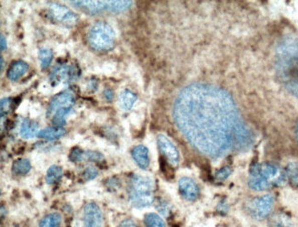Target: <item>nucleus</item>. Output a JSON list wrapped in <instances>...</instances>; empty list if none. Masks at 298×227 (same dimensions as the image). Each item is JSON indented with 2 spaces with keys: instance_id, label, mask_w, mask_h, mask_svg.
Returning a JSON list of instances; mask_svg holds the SVG:
<instances>
[{
  "instance_id": "30",
  "label": "nucleus",
  "mask_w": 298,
  "mask_h": 227,
  "mask_svg": "<svg viewBox=\"0 0 298 227\" xmlns=\"http://www.w3.org/2000/svg\"><path fill=\"white\" fill-rule=\"evenodd\" d=\"M11 106V98H4L1 100V117H4V115L10 110Z\"/></svg>"
},
{
  "instance_id": "1",
  "label": "nucleus",
  "mask_w": 298,
  "mask_h": 227,
  "mask_svg": "<svg viewBox=\"0 0 298 227\" xmlns=\"http://www.w3.org/2000/svg\"><path fill=\"white\" fill-rule=\"evenodd\" d=\"M173 116L192 147L209 158L242 150L252 142L231 95L215 85H187L176 97Z\"/></svg>"
},
{
  "instance_id": "19",
  "label": "nucleus",
  "mask_w": 298,
  "mask_h": 227,
  "mask_svg": "<svg viewBox=\"0 0 298 227\" xmlns=\"http://www.w3.org/2000/svg\"><path fill=\"white\" fill-rule=\"evenodd\" d=\"M32 169L31 162L26 159H17L13 163L12 170L16 175H25Z\"/></svg>"
},
{
  "instance_id": "7",
  "label": "nucleus",
  "mask_w": 298,
  "mask_h": 227,
  "mask_svg": "<svg viewBox=\"0 0 298 227\" xmlns=\"http://www.w3.org/2000/svg\"><path fill=\"white\" fill-rule=\"evenodd\" d=\"M72 5L76 6L86 13L94 15L102 11L123 12L132 6V1H73Z\"/></svg>"
},
{
  "instance_id": "3",
  "label": "nucleus",
  "mask_w": 298,
  "mask_h": 227,
  "mask_svg": "<svg viewBox=\"0 0 298 227\" xmlns=\"http://www.w3.org/2000/svg\"><path fill=\"white\" fill-rule=\"evenodd\" d=\"M287 180L285 170L275 164H254L250 170L248 184L254 190H265L271 186L281 185Z\"/></svg>"
},
{
  "instance_id": "15",
  "label": "nucleus",
  "mask_w": 298,
  "mask_h": 227,
  "mask_svg": "<svg viewBox=\"0 0 298 227\" xmlns=\"http://www.w3.org/2000/svg\"><path fill=\"white\" fill-rule=\"evenodd\" d=\"M39 126L37 123L32 119H25L22 122L21 127V135L24 138H32L39 135Z\"/></svg>"
},
{
  "instance_id": "12",
  "label": "nucleus",
  "mask_w": 298,
  "mask_h": 227,
  "mask_svg": "<svg viewBox=\"0 0 298 227\" xmlns=\"http://www.w3.org/2000/svg\"><path fill=\"white\" fill-rule=\"evenodd\" d=\"M103 217L100 208L95 202H89L84 209V227H102Z\"/></svg>"
},
{
  "instance_id": "25",
  "label": "nucleus",
  "mask_w": 298,
  "mask_h": 227,
  "mask_svg": "<svg viewBox=\"0 0 298 227\" xmlns=\"http://www.w3.org/2000/svg\"><path fill=\"white\" fill-rule=\"evenodd\" d=\"M85 152L79 148H74L70 152L69 159L73 162H79L84 159Z\"/></svg>"
},
{
  "instance_id": "33",
  "label": "nucleus",
  "mask_w": 298,
  "mask_h": 227,
  "mask_svg": "<svg viewBox=\"0 0 298 227\" xmlns=\"http://www.w3.org/2000/svg\"><path fill=\"white\" fill-rule=\"evenodd\" d=\"M7 47V43H6V39L3 35H1V51L5 50Z\"/></svg>"
},
{
  "instance_id": "10",
  "label": "nucleus",
  "mask_w": 298,
  "mask_h": 227,
  "mask_svg": "<svg viewBox=\"0 0 298 227\" xmlns=\"http://www.w3.org/2000/svg\"><path fill=\"white\" fill-rule=\"evenodd\" d=\"M78 77V71L72 65L62 64L52 71L50 75L51 83L54 85L59 84H71Z\"/></svg>"
},
{
  "instance_id": "28",
  "label": "nucleus",
  "mask_w": 298,
  "mask_h": 227,
  "mask_svg": "<svg viewBox=\"0 0 298 227\" xmlns=\"http://www.w3.org/2000/svg\"><path fill=\"white\" fill-rule=\"evenodd\" d=\"M88 159L90 161H102L104 159V156L102 155L100 152H97V151H92V150H88L85 152V156H84V159Z\"/></svg>"
},
{
  "instance_id": "26",
  "label": "nucleus",
  "mask_w": 298,
  "mask_h": 227,
  "mask_svg": "<svg viewBox=\"0 0 298 227\" xmlns=\"http://www.w3.org/2000/svg\"><path fill=\"white\" fill-rule=\"evenodd\" d=\"M231 172H232V169L230 167H224L222 169L217 171V173L215 175V178L218 181H222V180H226L227 178H229Z\"/></svg>"
},
{
  "instance_id": "11",
  "label": "nucleus",
  "mask_w": 298,
  "mask_h": 227,
  "mask_svg": "<svg viewBox=\"0 0 298 227\" xmlns=\"http://www.w3.org/2000/svg\"><path fill=\"white\" fill-rule=\"evenodd\" d=\"M157 144L161 153L165 156L166 160L172 166L176 167L180 161V155L178 149L174 145V143L172 142L170 139L165 135H159L157 137Z\"/></svg>"
},
{
  "instance_id": "8",
  "label": "nucleus",
  "mask_w": 298,
  "mask_h": 227,
  "mask_svg": "<svg viewBox=\"0 0 298 227\" xmlns=\"http://www.w3.org/2000/svg\"><path fill=\"white\" fill-rule=\"evenodd\" d=\"M49 16L54 22L64 24L65 26H74L78 22V16L67 7L59 3L51 2L48 4Z\"/></svg>"
},
{
  "instance_id": "16",
  "label": "nucleus",
  "mask_w": 298,
  "mask_h": 227,
  "mask_svg": "<svg viewBox=\"0 0 298 227\" xmlns=\"http://www.w3.org/2000/svg\"><path fill=\"white\" fill-rule=\"evenodd\" d=\"M28 64L23 61H18L11 65L8 71V77L12 81L20 79L27 72Z\"/></svg>"
},
{
  "instance_id": "20",
  "label": "nucleus",
  "mask_w": 298,
  "mask_h": 227,
  "mask_svg": "<svg viewBox=\"0 0 298 227\" xmlns=\"http://www.w3.org/2000/svg\"><path fill=\"white\" fill-rule=\"evenodd\" d=\"M61 222L62 216L57 212H54L43 218V220L40 222L39 227H60Z\"/></svg>"
},
{
  "instance_id": "31",
  "label": "nucleus",
  "mask_w": 298,
  "mask_h": 227,
  "mask_svg": "<svg viewBox=\"0 0 298 227\" xmlns=\"http://www.w3.org/2000/svg\"><path fill=\"white\" fill-rule=\"evenodd\" d=\"M118 227H137L132 220H125L123 221Z\"/></svg>"
},
{
  "instance_id": "35",
  "label": "nucleus",
  "mask_w": 298,
  "mask_h": 227,
  "mask_svg": "<svg viewBox=\"0 0 298 227\" xmlns=\"http://www.w3.org/2000/svg\"><path fill=\"white\" fill-rule=\"evenodd\" d=\"M296 137H297L298 139V121L297 124H296Z\"/></svg>"
},
{
  "instance_id": "23",
  "label": "nucleus",
  "mask_w": 298,
  "mask_h": 227,
  "mask_svg": "<svg viewBox=\"0 0 298 227\" xmlns=\"http://www.w3.org/2000/svg\"><path fill=\"white\" fill-rule=\"evenodd\" d=\"M39 58L41 62V67L43 70H45L49 67V65L52 64V61L54 58L53 52L49 49H42L39 53Z\"/></svg>"
},
{
  "instance_id": "34",
  "label": "nucleus",
  "mask_w": 298,
  "mask_h": 227,
  "mask_svg": "<svg viewBox=\"0 0 298 227\" xmlns=\"http://www.w3.org/2000/svg\"><path fill=\"white\" fill-rule=\"evenodd\" d=\"M3 67H4V60L3 57H1V71L3 70Z\"/></svg>"
},
{
  "instance_id": "2",
  "label": "nucleus",
  "mask_w": 298,
  "mask_h": 227,
  "mask_svg": "<svg viewBox=\"0 0 298 227\" xmlns=\"http://www.w3.org/2000/svg\"><path fill=\"white\" fill-rule=\"evenodd\" d=\"M277 73L285 88L298 96V41L287 40L280 45Z\"/></svg>"
},
{
  "instance_id": "22",
  "label": "nucleus",
  "mask_w": 298,
  "mask_h": 227,
  "mask_svg": "<svg viewBox=\"0 0 298 227\" xmlns=\"http://www.w3.org/2000/svg\"><path fill=\"white\" fill-rule=\"evenodd\" d=\"M144 223L146 227H165V222L162 217L156 213H148L144 217Z\"/></svg>"
},
{
  "instance_id": "13",
  "label": "nucleus",
  "mask_w": 298,
  "mask_h": 227,
  "mask_svg": "<svg viewBox=\"0 0 298 227\" xmlns=\"http://www.w3.org/2000/svg\"><path fill=\"white\" fill-rule=\"evenodd\" d=\"M178 183L181 195L187 201H195L199 195V188L191 178H181Z\"/></svg>"
},
{
  "instance_id": "18",
  "label": "nucleus",
  "mask_w": 298,
  "mask_h": 227,
  "mask_svg": "<svg viewBox=\"0 0 298 227\" xmlns=\"http://www.w3.org/2000/svg\"><path fill=\"white\" fill-rule=\"evenodd\" d=\"M137 100V95L134 94L133 92L129 90L123 91L119 95V103L120 106L124 110L128 111L132 108L134 103Z\"/></svg>"
},
{
  "instance_id": "4",
  "label": "nucleus",
  "mask_w": 298,
  "mask_h": 227,
  "mask_svg": "<svg viewBox=\"0 0 298 227\" xmlns=\"http://www.w3.org/2000/svg\"><path fill=\"white\" fill-rule=\"evenodd\" d=\"M154 181L141 175H134L128 181V198L136 208H144L154 202Z\"/></svg>"
},
{
  "instance_id": "14",
  "label": "nucleus",
  "mask_w": 298,
  "mask_h": 227,
  "mask_svg": "<svg viewBox=\"0 0 298 227\" xmlns=\"http://www.w3.org/2000/svg\"><path fill=\"white\" fill-rule=\"evenodd\" d=\"M131 155L135 162L138 164L141 169H147L150 165L149 150L143 145H138L134 147Z\"/></svg>"
},
{
  "instance_id": "21",
  "label": "nucleus",
  "mask_w": 298,
  "mask_h": 227,
  "mask_svg": "<svg viewBox=\"0 0 298 227\" xmlns=\"http://www.w3.org/2000/svg\"><path fill=\"white\" fill-rule=\"evenodd\" d=\"M63 175V169L61 167L54 165L52 167H50V169L47 171L46 174V181L49 184H54L55 182H57Z\"/></svg>"
},
{
  "instance_id": "9",
  "label": "nucleus",
  "mask_w": 298,
  "mask_h": 227,
  "mask_svg": "<svg viewBox=\"0 0 298 227\" xmlns=\"http://www.w3.org/2000/svg\"><path fill=\"white\" fill-rule=\"evenodd\" d=\"M274 199L271 194L258 197L249 203V212L258 219H263L271 214L273 209Z\"/></svg>"
},
{
  "instance_id": "6",
  "label": "nucleus",
  "mask_w": 298,
  "mask_h": 227,
  "mask_svg": "<svg viewBox=\"0 0 298 227\" xmlns=\"http://www.w3.org/2000/svg\"><path fill=\"white\" fill-rule=\"evenodd\" d=\"M87 38L91 47L98 52L109 51L115 46V32L105 22H97L91 27Z\"/></svg>"
},
{
  "instance_id": "17",
  "label": "nucleus",
  "mask_w": 298,
  "mask_h": 227,
  "mask_svg": "<svg viewBox=\"0 0 298 227\" xmlns=\"http://www.w3.org/2000/svg\"><path fill=\"white\" fill-rule=\"evenodd\" d=\"M65 134V130L64 127H48L44 128L39 132V137L43 139L47 140H55L58 139L60 137H63Z\"/></svg>"
},
{
  "instance_id": "32",
  "label": "nucleus",
  "mask_w": 298,
  "mask_h": 227,
  "mask_svg": "<svg viewBox=\"0 0 298 227\" xmlns=\"http://www.w3.org/2000/svg\"><path fill=\"white\" fill-rule=\"evenodd\" d=\"M104 97L107 101L112 100V98H113V92L110 89H106L105 92H104Z\"/></svg>"
},
{
  "instance_id": "29",
  "label": "nucleus",
  "mask_w": 298,
  "mask_h": 227,
  "mask_svg": "<svg viewBox=\"0 0 298 227\" xmlns=\"http://www.w3.org/2000/svg\"><path fill=\"white\" fill-rule=\"evenodd\" d=\"M285 220L286 219L284 217L281 216V215L274 217L272 219V221H271L272 222L271 227H288V222Z\"/></svg>"
},
{
  "instance_id": "24",
  "label": "nucleus",
  "mask_w": 298,
  "mask_h": 227,
  "mask_svg": "<svg viewBox=\"0 0 298 227\" xmlns=\"http://www.w3.org/2000/svg\"><path fill=\"white\" fill-rule=\"evenodd\" d=\"M286 178L295 187H298V166L296 164L291 163L285 170Z\"/></svg>"
},
{
  "instance_id": "5",
  "label": "nucleus",
  "mask_w": 298,
  "mask_h": 227,
  "mask_svg": "<svg viewBox=\"0 0 298 227\" xmlns=\"http://www.w3.org/2000/svg\"><path fill=\"white\" fill-rule=\"evenodd\" d=\"M75 95L72 91L66 90L55 95L49 105L47 116H53L54 127H63L65 117L75 106Z\"/></svg>"
},
{
  "instance_id": "27",
  "label": "nucleus",
  "mask_w": 298,
  "mask_h": 227,
  "mask_svg": "<svg viewBox=\"0 0 298 227\" xmlns=\"http://www.w3.org/2000/svg\"><path fill=\"white\" fill-rule=\"evenodd\" d=\"M98 174V170L95 167H88L82 173V177L85 180H91L95 179Z\"/></svg>"
}]
</instances>
